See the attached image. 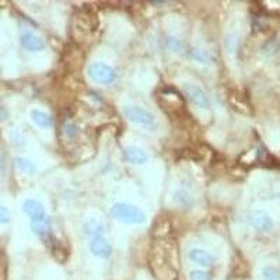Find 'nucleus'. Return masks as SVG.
Returning <instances> with one entry per match:
<instances>
[{
  "label": "nucleus",
  "instance_id": "f257e3e1",
  "mask_svg": "<svg viewBox=\"0 0 280 280\" xmlns=\"http://www.w3.org/2000/svg\"><path fill=\"white\" fill-rule=\"evenodd\" d=\"M150 266L158 280L177 279V248L165 239H156L150 252Z\"/></svg>",
  "mask_w": 280,
  "mask_h": 280
},
{
  "label": "nucleus",
  "instance_id": "f03ea898",
  "mask_svg": "<svg viewBox=\"0 0 280 280\" xmlns=\"http://www.w3.org/2000/svg\"><path fill=\"white\" fill-rule=\"evenodd\" d=\"M112 216L118 221L125 224H143L146 221V214H144L142 209H139V208L133 206V204L125 203V202L114 204Z\"/></svg>",
  "mask_w": 280,
  "mask_h": 280
},
{
  "label": "nucleus",
  "instance_id": "7ed1b4c3",
  "mask_svg": "<svg viewBox=\"0 0 280 280\" xmlns=\"http://www.w3.org/2000/svg\"><path fill=\"white\" fill-rule=\"evenodd\" d=\"M158 100H160L161 108L170 115L179 117L181 114L185 112V101H183L182 96H179V92L175 90L163 88L158 96Z\"/></svg>",
  "mask_w": 280,
  "mask_h": 280
},
{
  "label": "nucleus",
  "instance_id": "20e7f679",
  "mask_svg": "<svg viewBox=\"0 0 280 280\" xmlns=\"http://www.w3.org/2000/svg\"><path fill=\"white\" fill-rule=\"evenodd\" d=\"M123 115L125 118H127L130 122L136 123V125H140V126L147 127L148 130H156L158 127V122L156 117L153 114L147 109H144L142 107H136V105H132V107H125L123 108Z\"/></svg>",
  "mask_w": 280,
  "mask_h": 280
},
{
  "label": "nucleus",
  "instance_id": "39448f33",
  "mask_svg": "<svg viewBox=\"0 0 280 280\" xmlns=\"http://www.w3.org/2000/svg\"><path fill=\"white\" fill-rule=\"evenodd\" d=\"M87 74L92 82L100 84H111L117 79V71L112 66L104 62H94L87 69Z\"/></svg>",
  "mask_w": 280,
  "mask_h": 280
},
{
  "label": "nucleus",
  "instance_id": "423d86ee",
  "mask_svg": "<svg viewBox=\"0 0 280 280\" xmlns=\"http://www.w3.org/2000/svg\"><path fill=\"white\" fill-rule=\"evenodd\" d=\"M97 28V20L94 18L88 11L86 13H79L74 17V26H73V32L76 36L87 38L90 36Z\"/></svg>",
  "mask_w": 280,
  "mask_h": 280
},
{
  "label": "nucleus",
  "instance_id": "0eeeda50",
  "mask_svg": "<svg viewBox=\"0 0 280 280\" xmlns=\"http://www.w3.org/2000/svg\"><path fill=\"white\" fill-rule=\"evenodd\" d=\"M42 241H44L46 248L49 250V252L53 255V258L58 262L63 264L67 259V250L65 248V244H63L62 239H59L53 234V231H51L49 234H46L45 237H42Z\"/></svg>",
  "mask_w": 280,
  "mask_h": 280
},
{
  "label": "nucleus",
  "instance_id": "6e6552de",
  "mask_svg": "<svg viewBox=\"0 0 280 280\" xmlns=\"http://www.w3.org/2000/svg\"><path fill=\"white\" fill-rule=\"evenodd\" d=\"M183 91L195 107L202 108V109H208L210 107V101L206 96V92L196 84H192V83L183 84Z\"/></svg>",
  "mask_w": 280,
  "mask_h": 280
},
{
  "label": "nucleus",
  "instance_id": "1a4fd4ad",
  "mask_svg": "<svg viewBox=\"0 0 280 280\" xmlns=\"http://www.w3.org/2000/svg\"><path fill=\"white\" fill-rule=\"evenodd\" d=\"M23 210L31 219V221H41L48 217L46 210L41 202H38L35 199H27L23 203Z\"/></svg>",
  "mask_w": 280,
  "mask_h": 280
},
{
  "label": "nucleus",
  "instance_id": "9d476101",
  "mask_svg": "<svg viewBox=\"0 0 280 280\" xmlns=\"http://www.w3.org/2000/svg\"><path fill=\"white\" fill-rule=\"evenodd\" d=\"M248 221L258 231H269L273 227V220L270 216L262 210H254L248 214Z\"/></svg>",
  "mask_w": 280,
  "mask_h": 280
},
{
  "label": "nucleus",
  "instance_id": "9b49d317",
  "mask_svg": "<svg viewBox=\"0 0 280 280\" xmlns=\"http://www.w3.org/2000/svg\"><path fill=\"white\" fill-rule=\"evenodd\" d=\"M90 252L94 256H97V258L107 259V258L111 256L112 247L108 242L107 238H104V237H94L91 239V242H90Z\"/></svg>",
  "mask_w": 280,
  "mask_h": 280
},
{
  "label": "nucleus",
  "instance_id": "f8f14e48",
  "mask_svg": "<svg viewBox=\"0 0 280 280\" xmlns=\"http://www.w3.org/2000/svg\"><path fill=\"white\" fill-rule=\"evenodd\" d=\"M123 157L127 163L135 164V165H142L147 161V153L138 146H127L123 150Z\"/></svg>",
  "mask_w": 280,
  "mask_h": 280
},
{
  "label": "nucleus",
  "instance_id": "ddd939ff",
  "mask_svg": "<svg viewBox=\"0 0 280 280\" xmlns=\"http://www.w3.org/2000/svg\"><path fill=\"white\" fill-rule=\"evenodd\" d=\"M21 44L26 48L27 51L30 52H38L42 51L45 48V42L44 40H41L40 36L32 34V32H24L21 35Z\"/></svg>",
  "mask_w": 280,
  "mask_h": 280
},
{
  "label": "nucleus",
  "instance_id": "4468645a",
  "mask_svg": "<svg viewBox=\"0 0 280 280\" xmlns=\"http://www.w3.org/2000/svg\"><path fill=\"white\" fill-rule=\"evenodd\" d=\"M189 259L200 266H210L214 262V256L202 248H194L189 252Z\"/></svg>",
  "mask_w": 280,
  "mask_h": 280
},
{
  "label": "nucleus",
  "instance_id": "2eb2a0df",
  "mask_svg": "<svg viewBox=\"0 0 280 280\" xmlns=\"http://www.w3.org/2000/svg\"><path fill=\"white\" fill-rule=\"evenodd\" d=\"M83 231H84V234L90 235L92 238L94 237H102V234L105 233V226L96 219L87 220L86 223L83 224Z\"/></svg>",
  "mask_w": 280,
  "mask_h": 280
},
{
  "label": "nucleus",
  "instance_id": "dca6fc26",
  "mask_svg": "<svg viewBox=\"0 0 280 280\" xmlns=\"http://www.w3.org/2000/svg\"><path fill=\"white\" fill-rule=\"evenodd\" d=\"M31 119H32V122L35 123L36 126L44 127V129H48V127L52 126V118L46 112L41 111V109H32L31 111Z\"/></svg>",
  "mask_w": 280,
  "mask_h": 280
},
{
  "label": "nucleus",
  "instance_id": "f3484780",
  "mask_svg": "<svg viewBox=\"0 0 280 280\" xmlns=\"http://www.w3.org/2000/svg\"><path fill=\"white\" fill-rule=\"evenodd\" d=\"M31 229L38 237L42 238L52 231L51 220H49V217H46L45 220H41V221H31Z\"/></svg>",
  "mask_w": 280,
  "mask_h": 280
},
{
  "label": "nucleus",
  "instance_id": "a211bd4d",
  "mask_svg": "<svg viewBox=\"0 0 280 280\" xmlns=\"http://www.w3.org/2000/svg\"><path fill=\"white\" fill-rule=\"evenodd\" d=\"M171 233V224L168 223L167 220H161L156 224L153 230L154 239H165Z\"/></svg>",
  "mask_w": 280,
  "mask_h": 280
},
{
  "label": "nucleus",
  "instance_id": "6ab92c4d",
  "mask_svg": "<svg viewBox=\"0 0 280 280\" xmlns=\"http://www.w3.org/2000/svg\"><path fill=\"white\" fill-rule=\"evenodd\" d=\"M14 163H15V165H17V168H18L20 171H23V173L34 174L36 171L35 164L32 163V161H30V160H27V158H24V157H15Z\"/></svg>",
  "mask_w": 280,
  "mask_h": 280
},
{
  "label": "nucleus",
  "instance_id": "aec40b11",
  "mask_svg": "<svg viewBox=\"0 0 280 280\" xmlns=\"http://www.w3.org/2000/svg\"><path fill=\"white\" fill-rule=\"evenodd\" d=\"M174 202H177L181 206H189V204L192 203V199L189 196L186 192H183V191H177L175 194H174Z\"/></svg>",
  "mask_w": 280,
  "mask_h": 280
},
{
  "label": "nucleus",
  "instance_id": "412c9836",
  "mask_svg": "<svg viewBox=\"0 0 280 280\" xmlns=\"http://www.w3.org/2000/svg\"><path fill=\"white\" fill-rule=\"evenodd\" d=\"M262 277L265 280H280V272L273 266H266L262 269Z\"/></svg>",
  "mask_w": 280,
  "mask_h": 280
},
{
  "label": "nucleus",
  "instance_id": "4be33fe9",
  "mask_svg": "<svg viewBox=\"0 0 280 280\" xmlns=\"http://www.w3.org/2000/svg\"><path fill=\"white\" fill-rule=\"evenodd\" d=\"M189 277H191V280H212L209 273H206L203 270H192Z\"/></svg>",
  "mask_w": 280,
  "mask_h": 280
},
{
  "label": "nucleus",
  "instance_id": "5701e85b",
  "mask_svg": "<svg viewBox=\"0 0 280 280\" xmlns=\"http://www.w3.org/2000/svg\"><path fill=\"white\" fill-rule=\"evenodd\" d=\"M11 213L10 210L5 208V206H0V224H7L10 223Z\"/></svg>",
  "mask_w": 280,
  "mask_h": 280
},
{
  "label": "nucleus",
  "instance_id": "b1692460",
  "mask_svg": "<svg viewBox=\"0 0 280 280\" xmlns=\"http://www.w3.org/2000/svg\"><path fill=\"white\" fill-rule=\"evenodd\" d=\"M7 117H9V112H7V109L3 107V104L0 102V121H5Z\"/></svg>",
  "mask_w": 280,
  "mask_h": 280
},
{
  "label": "nucleus",
  "instance_id": "393cba45",
  "mask_svg": "<svg viewBox=\"0 0 280 280\" xmlns=\"http://www.w3.org/2000/svg\"><path fill=\"white\" fill-rule=\"evenodd\" d=\"M276 198H277V199H280V192H279V194H277V195H276Z\"/></svg>",
  "mask_w": 280,
  "mask_h": 280
}]
</instances>
